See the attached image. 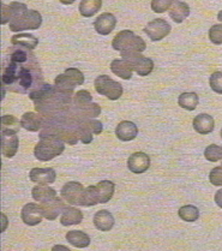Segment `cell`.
Listing matches in <instances>:
<instances>
[{
	"mask_svg": "<svg viewBox=\"0 0 222 251\" xmlns=\"http://www.w3.org/2000/svg\"><path fill=\"white\" fill-rule=\"evenodd\" d=\"M149 167H150V157L143 151L133 153L127 159V168L135 175H141V173L147 172Z\"/></svg>",
	"mask_w": 222,
	"mask_h": 251,
	"instance_id": "14",
	"label": "cell"
},
{
	"mask_svg": "<svg viewBox=\"0 0 222 251\" xmlns=\"http://www.w3.org/2000/svg\"><path fill=\"white\" fill-rule=\"evenodd\" d=\"M66 240L71 245H74V248H78V249L88 248L90 245V237L83 231H78V229L69 231L66 233Z\"/></svg>",
	"mask_w": 222,
	"mask_h": 251,
	"instance_id": "25",
	"label": "cell"
},
{
	"mask_svg": "<svg viewBox=\"0 0 222 251\" xmlns=\"http://www.w3.org/2000/svg\"><path fill=\"white\" fill-rule=\"evenodd\" d=\"M21 218L23 223L28 226H36L42 221L44 216V210L41 205L36 203H26L22 208L21 212Z\"/></svg>",
	"mask_w": 222,
	"mask_h": 251,
	"instance_id": "13",
	"label": "cell"
},
{
	"mask_svg": "<svg viewBox=\"0 0 222 251\" xmlns=\"http://www.w3.org/2000/svg\"><path fill=\"white\" fill-rule=\"evenodd\" d=\"M102 6V0H82L79 2V13L83 17H93L100 11Z\"/></svg>",
	"mask_w": 222,
	"mask_h": 251,
	"instance_id": "30",
	"label": "cell"
},
{
	"mask_svg": "<svg viewBox=\"0 0 222 251\" xmlns=\"http://www.w3.org/2000/svg\"><path fill=\"white\" fill-rule=\"evenodd\" d=\"M170 17L171 20L174 21L175 23H181L189 17L190 6L184 1L179 0H172V5L170 7Z\"/></svg>",
	"mask_w": 222,
	"mask_h": 251,
	"instance_id": "23",
	"label": "cell"
},
{
	"mask_svg": "<svg viewBox=\"0 0 222 251\" xmlns=\"http://www.w3.org/2000/svg\"><path fill=\"white\" fill-rule=\"evenodd\" d=\"M83 220V213L78 208L74 207V205H69V207L64 208L63 213H61L60 223L63 226H72V225H79Z\"/></svg>",
	"mask_w": 222,
	"mask_h": 251,
	"instance_id": "24",
	"label": "cell"
},
{
	"mask_svg": "<svg viewBox=\"0 0 222 251\" xmlns=\"http://www.w3.org/2000/svg\"><path fill=\"white\" fill-rule=\"evenodd\" d=\"M100 203L99 201V195L98 190H96V185H90L85 188V201L84 207H92V205H96Z\"/></svg>",
	"mask_w": 222,
	"mask_h": 251,
	"instance_id": "34",
	"label": "cell"
},
{
	"mask_svg": "<svg viewBox=\"0 0 222 251\" xmlns=\"http://www.w3.org/2000/svg\"><path fill=\"white\" fill-rule=\"evenodd\" d=\"M209 85L213 92L222 94V71H216L211 75L209 78Z\"/></svg>",
	"mask_w": 222,
	"mask_h": 251,
	"instance_id": "35",
	"label": "cell"
},
{
	"mask_svg": "<svg viewBox=\"0 0 222 251\" xmlns=\"http://www.w3.org/2000/svg\"><path fill=\"white\" fill-rule=\"evenodd\" d=\"M209 181L214 186H222V165L210 171Z\"/></svg>",
	"mask_w": 222,
	"mask_h": 251,
	"instance_id": "39",
	"label": "cell"
},
{
	"mask_svg": "<svg viewBox=\"0 0 222 251\" xmlns=\"http://www.w3.org/2000/svg\"><path fill=\"white\" fill-rule=\"evenodd\" d=\"M18 124H21V122H18V120L16 119L13 116L7 114V116L1 117L2 129H13V130H17L18 131Z\"/></svg>",
	"mask_w": 222,
	"mask_h": 251,
	"instance_id": "40",
	"label": "cell"
},
{
	"mask_svg": "<svg viewBox=\"0 0 222 251\" xmlns=\"http://www.w3.org/2000/svg\"><path fill=\"white\" fill-rule=\"evenodd\" d=\"M214 200H215V203L218 204L220 208H222V189H221V190H219L218 192H216L215 197H214Z\"/></svg>",
	"mask_w": 222,
	"mask_h": 251,
	"instance_id": "41",
	"label": "cell"
},
{
	"mask_svg": "<svg viewBox=\"0 0 222 251\" xmlns=\"http://www.w3.org/2000/svg\"><path fill=\"white\" fill-rule=\"evenodd\" d=\"M29 178L33 183L41 184V185H49L57 179V173L52 167L39 168L35 167L29 173Z\"/></svg>",
	"mask_w": 222,
	"mask_h": 251,
	"instance_id": "16",
	"label": "cell"
},
{
	"mask_svg": "<svg viewBox=\"0 0 222 251\" xmlns=\"http://www.w3.org/2000/svg\"><path fill=\"white\" fill-rule=\"evenodd\" d=\"M70 113L78 118H96L101 114V107L93 102L92 94L88 90H79L72 99Z\"/></svg>",
	"mask_w": 222,
	"mask_h": 251,
	"instance_id": "4",
	"label": "cell"
},
{
	"mask_svg": "<svg viewBox=\"0 0 222 251\" xmlns=\"http://www.w3.org/2000/svg\"><path fill=\"white\" fill-rule=\"evenodd\" d=\"M114 188H116V185L111 180H101L96 184V190H98L100 203H107L108 201H111L114 195Z\"/></svg>",
	"mask_w": 222,
	"mask_h": 251,
	"instance_id": "28",
	"label": "cell"
},
{
	"mask_svg": "<svg viewBox=\"0 0 222 251\" xmlns=\"http://www.w3.org/2000/svg\"><path fill=\"white\" fill-rule=\"evenodd\" d=\"M61 197L72 205H84L85 188L79 181H69L61 188Z\"/></svg>",
	"mask_w": 222,
	"mask_h": 251,
	"instance_id": "9",
	"label": "cell"
},
{
	"mask_svg": "<svg viewBox=\"0 0 222 251\" xmlns=\"http://www.w3.org/2000/svg\"><path fill=\"white\" fill-rule=\"evenodd\" d=\"M111 70L116 76L123 79H126L127 81V79L132 78V69H131L129 63L125 59H123V58L122 59H114L112 61Z\"/></svg>",
	"mask_w": 222,
	"mask_h": 251,
	"instance_id": "26",
	"label": "cell"
},
{
	"mask_svg": "<svg viewBox=\"0 0 222 251\" xmlns=\"http://www.w3.org/2000/svg\"><path fill=\"white\" fill-rule=\"evenodd\" d=\"M42 16L36 10H26L18 18L9 23L10 30L13 33H20L23 30H36L41 26Z\"/></svg>",
	"mask_w": 222,
	"mask_h": 251,
	"instance_id": "7",
	"label": "cell"
},
{
	"mask_svg": "<svg viewBox=\"0 0 222 251\" xmlns=\"http://www.w3.org/2000/svg\"><path fill=\"white\" fill-rule=\"evenodd\" d=\"M57 249H63V250L69 251V248H66V247H60V245H57V247L53 248V250H57Z\"/></svg>",
	"mask_w": 222,
	"mask_h": 251,
	"instance_id": "43",
	"label": "cell"
},
{
	"mask_svg": "<svg viewBox=\"0 0 222 251\" xmlns=\"http://www.w3.org/2000/svg\"><path fill=\"white\" fill-rule=\"evenodd\" d=\"M218 20H219V21H220V22H222V10H221V11H220V12H219V13H218Z\"/></svg>",
	"mask_w": 222,
	"mask_h": 251,
	"instance_id": "44",
	"label": "cell"
},
{
	"mask_svg": "<svg viewBox=\"0 0 222 251\" xmlns=\"http://www.w3.org/2000/svg\"><path fill=\"white\" fill-rule=\"evenodd\" d=\"M41 66L34 54L26 61L18 63L6 58L2 59L1 83L2 88L20 94H29L44 84Z\"/></svg>",
	"mask_w": 222,
	"mask_h": 251,
	"instance_id": "1",
	"label": "cell"
},
{
	"mask_svg": "<svg viewBox=\"0 0 222 251\" xmlns=\"http://www.w3.org/2000/svg\"><path fill=\"white\" fill-rule=\"evenodd\" d=\"M59 1L64 5H71V4H74V0H59Z\"/></svg>",
	"mask_w": 222,
	"mask_h": 251,
	"instance_id": "42",
	"label": "cell"
},
{
	"mask_svg": "<svg viewBox=\"0 0 222 251\" xmlns=\"http://www.w3.org/2000/svg\"><path fill=\"white\" fill-rule=\"evenodd\" d=\"M195 131L198 132L199 135H208V133L214 131V127H215V122L214 118L207 113H200L198 116L195 117L194 122Z\"/></svg>",
	"mask_w": 222,
	"mask_h": 251,
	"instance_id": "21",
	"label": "cell"
},
{
	"mask_svg": "<svg viewBox=\"0 0 222 251\" xmlns=\"http://www.w3.org/2000/svg\"><path fill=\"white\" fill-rule=\"evenodd\" d=\"M11 44L13 46H21L29 50H33L39 45V39L31 34H17L11 37Z\"/></svg>",
	"mask_w": 222,
	"mask_h": 251,
	"instance_id": "29",
	"label": "cell"
},
{
	"mask_svg": "<svg viewBox=\"0 0 222 251\" xmlns=\"http://www.w3.org/2000/svg\"><path fill=\"white\" fill-rule=\"evenodd\" d=\"M172 5V0H151V10L156 13L168 11Z\"/></svg>",
	"mask_w": 222,
	"mask_h": 251,
	"instance_id": "37",
	"label": "cell"
},
{
	"mask_svg": "<svg viewBox=\"0 0 222 251\" xmlns=\"http://www.w3.org/2000/svg\"><path fill=\"white\" fill-rule=\"evenodd\" d=\"M65 200L63 199V197H58L55 196L54 199L49 200V201H46V202H42L41 204V208L42 210H44V216L45 219H47V220H55V219L58 218L59 214H61L64 210V208L66 207L65 205Z\"/></svg>",
	"mask_w": 222,
	"mask_h": 251,
	"instance_id": "15",
	"label": "cell"
},
{
	"mask_svg": "<svg viewBox=\"0 0 222 251\" xmlns=\"http://www.w3.org/2000/svg\"><path fill=\"white\" fill-rule=\"evenodd\" d=\"M113 50L122 53V55L131 54V53H142L147 48V44L141 36L136 35L131 30H122L114 36L112 41Z\"/></svg>",
	"mask_w": 222,
	"mask_h": 251,
	"instance_id": "5",
	"label": "cell"
},
{
	"mask_svg": "<svg viewBox=\"0 0 222 251\" xmlns=\"http://www.w3.org/2000/svg\"><path fill=\"white\" fill-rule=\"evenodd\" d=\"M28 95L30 100L34 101L37 113L44 116L45 118H52V117L68 113L70 111L72 99H74V94L63 92L58 89L55 85L48 83L41 84Z\"/></svg>",
	"mask_w": 222,
	"mask_h": 251,
	"instance_id": "2",
	"label": "cell"
},
{
	"mask_svg": "<svg viewBox=\"0 0 222 251\" xmlns=\"http://www.w3.org/2000/svg\"><path fill=\"white\" fill-rule=\"evenodd\" d=\"M94 87L98 94L106 96L107 99L112 101H116L123 95V85L119 82L114 81L111 77L107 75H100L96 77L95 82H94Z\"/></svg>",
	"mask_w": 222,
	"mask_h": 251,
	"instance_id": "8",
	"label": "cell"
},
{
	"mask_svg": "<svg viewBox=\"0 0 222 251\" xmlns=\"http://www.w3.org/2000/svg\"><path fill=\"white\" fill-rule=\"evenodd\" d=\"M117 25L116 16L109 12H105L99 16L94 22V28L100 35H109Z\"/></svg>",
	"mask_w": 222,
	"mask_h": 251,
	"instance_id": "18",
	"label": "cell"
},
{
	"mask_svg": "<svg viewBox=\"0 0 222 251\" xmlns=\"http://www.w3.org/2000/svg\"><path fill=\"white\" fill-rule=\"evenodd\" d=\"M45 117L40 113H34V112H26L21 118V126L25 129L26 131L36 132L44 127Z\"/></svg>",
	"mask_w": 222,
	"mask_h": 251,
	"instance_id": "19",
	"label": "cell"
},
{
	"mask_svg": "<svg viewBox=\"0 0 222 251\" xmlns=\"http://www.w3.org/2000/svg\"><path fill=\"white\" fill-rule=\"evenodd\" d=\"M199 98L196 93H183L179 95L178 98V105L179 107L187 109V111H195L197 106H198Z\"/></svg>",
	"mask_w": 222,
	"mask_h": 251,
	"instance_id": "31",
	"label": "cell"
},
{
	"mask_svg": "<svg viewBox=\"0 0 222 251\" xmlns=\"http://www.w3.org/2000/svg\"><path fill=\"white\" fill-rule=\"evenodd\" d=\"M84 83V75L81 70L76 68L66 69L64 74L58 75L54 79V85L63 92L74 94V90L77 85Z\"/></svg>",
	"mask_w": 222,
	"mask_h": 251,
	"instance_id": "6",
	"label": "cell"
},
{
	"mask_svg": "<svg viewBox=\"0 0 222 251\" xmlns=\"http://www.w3.org/2000/svg\"><path fill=\"white\" fill-rule=\"evenodd\" d=\"M171 30H172V26L164 18H155L144 28V33L154 42L164 40L171 33Z\"/></svg>",
	"mask_w": 222,
	"mask_h": 251,
	"instance_id": "11",
	"label": "cell"
},
{
	"mask_svg": "<svg viewBox=\"0 0 222 251\" xmlns=\"http://www.w3.org/2000/svg\"><path fill=\"white\" fill-rule=\"evenodd\" d=\"M204 157L210 162H218L222 160V147L216 144H210L205 148Z\"/></svg>",
	"mask_w": 222,
	"mask_h": 251,
	"instance_id": "33",
	"label": "cell"
},
{
	"mask_svg": "<svg viewBox=\"0 0 222 251\" xmlns=\"http://www.w3.org/2000/svg\"><path fill=\"white\" fill-rule=\"evenodd\" d=\"M123 59L129 63V65L138 76H148L154 70V61L150 58L142 55V53H131V54L122 55Z\"/></svg>",
	"mask_w": 222,
	"mask_h": 251,
	"instance_id": "10",
	"label": "cell"
},
{
	"mask_svg": "<svg viewBox=\"0 0 222 251\" xmlns=\"http://www.w3.org/2000/svg\"><path fill=\"white\" fill-rule=\"evenodd\" d=\"M221 138H222V129H221Z\"/></svg>",
	"mask_w": 222,
	"mask_h": 251,
	"instance_id": "45",
	"label": "cell"
},
{
	"mask_svg": "<svg viewBox=\"0 0 222 251\" xmlns=\"http://www.w3.org/2000/svg\"><path fill=\"white\" fill-rule=\"evenodd\" d=\"M178 215L181 220L186 221V223H195V221L198 220L199 210L198 208L192 204L183 205V207L179 208Z\"/></svg>",
	"mask_w": 222,
	"mask_h": 251,
	"instance_id": "32",
	"label": "cell"
},
{
	"mask_svg": "<svg viewBox=\"0 0 222 251\" xmlns=\"http://www.w3.org/2000/svg\"><path fill=\"white\" fill-rule=\"evenodd\" d=\"M83 123L89 127V130L92 131L94 135H100L103 130V125L100 120L95 118H82Z\"/></svg>",
	"mask_w": 222,
	"mask_h": 251,
	"instance_id": "36",
	"label": "cell"
},
{
	"mask_svg": "<svg viewBox=\"0 0 222 251\" xmlns=\"http://www.w3.org/2000/svg\"><path fill=\"white\" fill-rule=\"evenodd\" d=\"M138 135V127L135 123L129 122V120H123L118 124L116 127V136L118 140L123 142H129V141L135 140Z\"/></svg>",
	"mask_w": 222,
	"mask_h": 251,
	"instance_id": "20",
	"label": "cell"
},
{
	"mask_svg": "<svg viewBox=\"0 0 222 251\" xmlns=\"http://www.w3.org/2000/svg\"><path fill=\"white\" fill-rule=\"evenodd\" d=\"M39 143L34 148V155L40 161H50L64 153L65 142L54 135H39Z\"/></svg>",
	"mask_w": 222,
	"mask_h": 251,
	"instance_id": "3",
	"label": "cell"
},
{
	"mask_svg": "<svg viewBox=\"0 0 222 251\" xmlns=\"http://www.w3.org/2000/svg\"><path fill=\"white\" fill-rule=\"evenodd\" d=\"M209 40L214 45H222V24H215L209 30Z\"/></svg>",
	"mask_w": 222,
	"mask_h": 251,
	"instance_id": "38",
	"label": "cell"
},
{
	"mask_svg": "<svg viewBox=\"0 0 222 251\" xmlns=\"http://www.w3.org/2000/svg\"><path fill=\"white\" fill-rule=\"evenodd\" d=\"M31 196H33V199L35 200L36 202L42 203V202H46L54 199V197L57 196V191L53 188H50L49 185H41V184H39L35 188H33V190H31Z\"/></svg>",
	"mask_w": 222,
	"mask_h": 251,
	"instance_id": "27",
	"label": "cell"
},
{
	"mask_svg": "<svg viewBox=\"0 0 222 251\" xmlns=\"http://www.w3.org/2000/svg\"><path fill=\"white\" fill-rule=\"evenodd\" d=\"M28 10L25 4L18 1H12L10 5L1 4V24L12 22L13 20L20 17L23 12Z\"/></svg>",
	"mask_w": 222,
	"mask_h": 251,
	"instance_id": "17",
	"label": "cell"
},
{
	"mask_svg": "<svg viewBox=\"0 0 222 251\" xmlns=\"http://www.w3.org/2000/svg\"><path fill=\"white\" fill-rule=\"evenodd\" d=\"M94 225L95 227L99 229V231H102V232H108L113 228L114 224V216L106 209H101L99 210L98 213H95L94 215Z\"/></svg>",
	"mask_w": 222,
	"mask_h": 251,
	"instance_id": "22",
	"label": "cell"
},
{
	"mask_svg": "<svg viewBox=\"0 0 222 251\" xmlns=\"http://www.w3.org/2000/svg\"><path fill=\"white\" fill-rule=\"evenodd\" d=\"M17 130L1 129V153L5 157L11 159L18 151Z\"/></svg>",
	"mask_w": 222,
	"mask_h": 251,
	"instance_id": "12",
	"label": "cell"
}]
</instances>
